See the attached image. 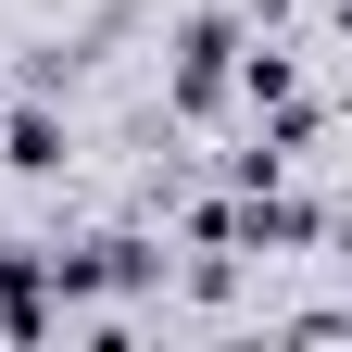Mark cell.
Wrapping results in <instances>:
<instances>
[{"label":"cell","mask_w":352,"mask_h":352,"mask_svg":"<svg viewBox=\"0 0 352 352\" xmlns=\"http://www.w3.org/2000/svg\"><path fill=\"white\" fill-rule=\"evenodd\" d=\"M63 113H38V101H13V113H0V164H13V176H63Z\"/></svg>","instance_id":"2"},{"label":"cell","mask_w":352,"mask_h":352,"mask_svg":"<svg viewBox=\"0 0 352 352\" xmlns=\"http://www.w3.org/2000/svg\"><path fill=\"white\" fill-rule=\"evenodd\" d=\"M340 277H352V239H340Z\"/></svg>","instance_id":"4"},{"label":"cell","mask_w":352,"mask_h":352,"mask_svg":"<svg viewBox=\"0 0 352 352\" xmlns=\"http://www.w3.org/2000/svg\"><path fill=\"white\" fill-rule=\"evenodd\" d=\"M227 76H239V25H227V13H189V25H176L164 101H176V113H214V101H227Z\"/></svg>","instance_id":"1"},{"label":"cell","mask_w":352,"mask_h":352,"mask_svg":"<svg viewBox=\"0 0 352 352\" xmlns=\"http://www.w3.org/2000/svg\"><path fill=\"white\" fill-rule=\"evenodd\" d=\"M239 101H252V113H289V101H302V63H289V51H239Z\"/></svg>","instance_id":"3"}]
</instances>
